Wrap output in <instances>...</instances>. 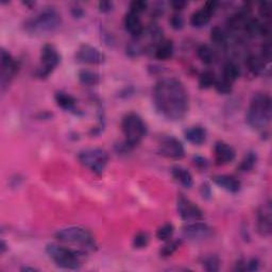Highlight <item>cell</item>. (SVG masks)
Returning a JSON list of instances; mask_svg holds the SVG:
<instances>
[{
    "label": "cell",
    "instance_id": "6da1fadb",
    "mask_svg": "<svg viewBox=\"0 0 272 272\" xmlns=\"http://www.w3.org/2000/svg\"><path fill=\"white\" fill-rule=\"evenodd\" d=\"M153 103L157 111L171 121L182 120L189 110L187 89L180 80L163 79L153 89Z\"/></svg>",
    "mask_w": 272,
    "mask_h": 272
},
{
    "label": "cell",
    "instance_id": "7a4b0ae2",
    "mask_svg": "<svg viewBox=\"0 0 272 272\" xmlns=\"http://www.w3.org/2000/svg\"><path fill=\"white\" fill-rule=\"evenodd\" d=\"M272 102L267 94L257 93L252 97L246 114V120L251 128L265 130L271 121Z\"/></svg>",
    "mask_w": 272,
    "mask_h": 272
},
{
    "label": "cell",
    "instance_id": "3957f363",
    "mask_svg": "<svg viewBox=\"0 0 272 272\" xmlns=\"http://www.w3.org/2000/svg\"><path fill=\"white\" fill-rule=\"evenodd\" d=\"M61 15L52 8L45 9L38 15L29 18L25 23V30L34 35L47 34L56 31L61 26Z\"/></svg>",
    "mask_w": 272,
    "mask_h": 272
},
{
    "label": "cell",
    "instance_id": "277c9868",
    "mask_svg": "<svg viewBox=\"0 0 272 272\" xmlns=\"http://www.w3.org/2000/svg\"><path fill=\"white\" fill-rule=\"evenodd\" d=\"M48 256L58 267L67 270H77L82 266L83 252L76 251L57 243H49L46 247Z\"/></svg>",
    "mask_w": 272,
    "mask_h": 272
},
{
    "label": "cell",
    "instance_id": "5b68a950",
    "mask_svg": "<svg viewBox=\"0 0 272 272\" xmlns=\"http://www.w3.org/2000/svg\"><path fill=\"white\" fill-rule=\"evenodd\" d=\"M121 130L125 138L124 147L126 149L138 146L147 135V125L142 117L136 113H129L123 117Z\"/></svg>",
    "mask_w": 272,
    "mask_h": 272
},
{
    "label": "cell",
    "instance_id": "8992f818",
    "mask_svg": "<svg viewBox=\"0 0 272 272\" xmlns=\"http://www.w3.org/2000/svg\"><path fill=\"white\" fill-rule=\"evenodd\" d=\"M56 238L65 243L77 244L85 250L93 251L96 249V240L93 234L82 226L74 225L61 229L56 233Z\"/></svg>",
    "mask_w": 272,
    "mask_h": 272
},
{
    "label": "cell",
    "instance_id": "52a82bcc",
    "mask_svg": "<svg viewBox=\"0 0 272 272\" xmlns=\"http://www.w3.org/2000/svg\"><path fill=\"white\" fill-rule=\"evenodd\" d=\"M81 164L92 170L94 174L101 176L107 165L108 154L101 148H90L78 154Z\"/></svg>",
    "mask_w": 272,
    "mask_h": 272
},
{
    "label": "cell",
    "instance_id": "ba28073f",
    "mask_svg": "<svg viewBox=\"0 0 272 272\" xmlns=\"http://www.w3.org/2000/svg\"><path fill=\"white\" fill-rule=\"evenodd\" d=\"M61 62V56L53 45H44L41 51V66L36 71V76L41 79L47 78L56 69Z\"/></svg>",
    "mask_w": 272,
    "mask_h": 272
},
{
    "label": "cell",
    "instance_id": "9c48e42d",
    "mask_svg": "<svg viewBox=\"0 0 272 272\" xmlns=\"http://www.w3.org/2000/svg\"><path fill=\"white\" fill-rule=\"evenodd\" d=\"M177 210L181 218L185 221H198L203 219V212L200 207L184 195H179L177 199Z\"/></svg>",
    "mask_w": 272,
    "mask_h": 272
},
{
    "label": "cell",
    "instance_id": "30bf717a",
    "mask_svg": "<svg viewBox=\"0 0 272 272\" xmlns=\"http://www.w3.org/2000/svg\"><path fill=\"white\" fill-rule=\"evenodd\" d=\"M2 80H0V84H2V90L5 92L6 87L11 83V81L15 77V75L20 69L17 61L9 53L7 50L2 49Z\"/></svg>",
    "mask_w": 272,
    "mask_h": 272
},
{
    "label": "cell",
    "instance_id": "8fae6325",
    "mask_svg": "<svg viewBox=\"0 0 272 272\" xmlns=\"http://www.w3.org/2000/svg\"><path fill=\"white\" fill-rule=\"evenodd\" d=\"M158 152L163 157L174 160H180L185 156V150L182 143L172 138V136H166V138L162 139L161 143L159 144Z\"/></svg>",
    "mask_w": 272,
    "mask_h": 272
},
{
    "label": "cell",
    "instance_id": "7c38bea8",
    "mask_svg": "<svg viewBox=\"0 0 272 272\" xmlns=\"http://www.w3.org/2000/svg\"><path fill=\"white\" fill-rule=\"evenodd\" d=\"M76 60L83 64L100 65L105 62V56L98 48L83 44L76 52Z\"/></svg>",
    "mask_w": 272,
    "mask_h": 272
},
{
    "label": "cell",
    "instance_id": "4fadbf2b",
    "mask_svg": "<svg viewBox=\"0 0 272 272\" xmlns=\"http://www.w3.org/2000/svg\"><path fill=\"white\" fill-rule=\"evenodd\" d=\"M183 235L190 240H204L212 236L213 229L208 224L198 220L184 225Z\"/></svg>",
    "mask_w": 272,
    "mask_h": 272
},
{
    "label": "cell",
    "instance_id": "5bb4252c",
    "mask_svg": "<svg viewBox=\"0 0 272 272\" xmlns=\"http://www.w3.org/2000/svg\"><path fill=\"white\" fill-rule=\"evenodd\" d=\"M257 232L264 237L270 236L272 232V207L271 202L261 204L257 211Z\"/></svg>",
    "mask_w": 272,
    "mask_h": 272
},
{
    "label": "cell",
    "instance_id": "9a60e30c",
    "mask_svg": "<svg viewBox=\"0 0 272 272\" xmlns=\"http://www.w3.org/2000/svg\"><path fill=\"white\" fill-rule=\"evenodd\" d=\"M217 4L216 2H207L205 5L196 12L193 13L192 17H190V24L195 28H202V27L206 26L211 22L212 15L217 10Z\"/></svg>",
    "mask_w": 272,
    "mask_h": 272
},
{
    "label": "cell",
    "instance_id": "2e32d148",
    "mask_svg": "<svg viewBox=\"0 0 272 272\" xmlns=\"http://www.w3.org/2000/svg\"><path fill=\"white\" fill-rule=\"evenodd\" d=\"M215 163L217 165H226L236 158V152L231 145L224 142H217L214 148Z\"/></svg>",
    "mask_w": 272,
    "mask_h": 272
},
{
    "label": "cell",
    "instance_id": "e0dca14e",
    "mask_svg": "<svg viewBox=\"0 0 272 272\" xmlns=\"http://www.w3.org/2000/svg\"><path fill=\"white\" fill-rule=\"evenodd\" d=\"M124 28L133 38L140 39L145 32V28L140 15L129 12L124 17Z\"/></svg>",
    "mask_w": 272,
    "mask_h": 272
},
{
    "label": "cell",
    "instance_id": "ac0fdd59",
    "mask_svg": "<svg viewBox=\"0 0 272 272\" xmlns=\"http://www.w3.org/2000/svg\"><path fill=\"white\" fill-rule=\"evenodd\" d=\"M214 183L216 185H218L222 189L226 190L229 193H238L240 188H241V183L238 179H236L233 176H228V175H218V176H214L213 178Z\"/></svg>",
    "mask_w": 272,
    "mask_h": 272
},
{
    "label": "cell",
    "instance_id": "d6986e66",
    "mask_svg": "<svg viewBox=\"0 0 272 272\" xmlns=\"http://www.w3.org/2000/svg\"><path fill=\"white\" fill-rule=\"evenodd\" d=\"M184 136L189 143L197 145V146H201V145L203 143H205V141H206L207 132L203 128V126L196 125V126H192V128L187 129L184 132Z\"/></svg>",
    "mask_w": 272,
    "mask_h": 272
},
{
    "label": "cell",
    "instance_id": "ffe728a7",
    "mask_svg": "<svg viewBox=\"0 0 272 272\" xmlns=\"http://www.w3.org/2000/svg\"><path fill=\"white\" fill-rule=\"evenodd\" d=\"M171 175L176 181H178V182L181 185H183L185 188H190L194 184L193 177H192V175H190V172L182 166L176 165V166L172 167Z\"/></svg>",
    "mask_w": 272,
    "mask_h": 272
},
{
    "label": "cell",
    "instance_id": "44dd1931",
    "mask_svg": "<svg viewBox=\"0 0 272 272\" xmlns=\"http://www.w3.org/2000/svg\"><path fill=\"white\" fill-rule=\"evenodd\" d=\"M247 67L253 75H262L268 63L257 54H251L247 59Z\"/></svg>",
    "mask_w": 272,
    "mask_h": 272
},
{
    "label": "cell",
    "instance_id": "7402d4cb",
    "mask_svg": "<svg viewBox=\"0 0 272 272\" xmlns=\"http://www.w3.org/2000/svg\"><path fill=\"white\" fill-rule=\"evenodd\" d=\"M56 98L57 104L63 108L65 111L72 112L76 110V105H77V100L75 97H72L71 95L65 93V92H58L54 96Z\"/></svg>",
    "mask_w": 272,
    "mask_h": 272
},
{
    "label": "cell",
    "instance_id": "603a6c76",
    "mask_svg": "<svg viewBox=\"0 0 272 272\" xmlns=\"http://www.w3.org/2000/svg\"><path fill=\"white\" fill-rule=\"evenodd\" d=\"M250 20V16L248 11H240L232 15L229 21L228 26L232 30H242L246 27L248 21Z\"/></svg>",
    "mask_w": 272,
    "mask_h": 272
},
{
    "label": "cell",
    "instance_id": "cb8c5ba5",
    "mask_svg": "<svg viewBox=\"0 0 272 272\" xmlns=\"http://www.w3.org/2000/svg\"><path fill=\"white\" fill-rule=\"evenodd\" d=\"M174 54V44L169 40H163L156 47V58L161 61L169 60Z\"/></svg>",
    "mask_w": 272,
    "mask_h": 272
},
{
    "label": "cell",
    "instance_id": "d4e9b609",
    "mask_svg": "<svg viewBox=\"0 0 272 272\" xmlns=\"http://www.w3.org/2000/svg\"><path fill=\"white\" fill-rule=\"evenodd\" d=\"M79 81L81 84L86 86H95L100 83V75L88 69H82L79 71Z\"/></svg>",
    "mask_w": 272,
    "mask_h": 272
},
{
    "label": "cell",
    "instance_id": "484cf974",
    "mask_svg": "<svg viewBox=\"0 0 272 272\" xmlns=\"http://www.w3.org/2000/svg\"><path fill=\"white\" fill-rule=\"evenodd\" d=\"M240 76V68L238 65L235 64L233 62L226 63L223 67V74H222V79L225 80L226 82L229 83H234Z\"/></svg>",
    "mask_w": 272,
    "mask_h": 272
},
{
    "label": "cell",
    "instance_id": "4316f807",
    "mask_svg": "<svg viewBox=\"0 0 272 272\" xmlns=\"http://www.w3.org/2000/svg\"><path fill=\"white\" fill-rule=\"evenodd\" d=\"M256 162H257V154L254 151H250L243 157L242 161L240 162V164L238 166V170L242 172L251 171L256 165Z\"/></svg>",
    "mask_w": 272,
    "mask_h": 272
},
{
    "label": "cell",
    "instance_id": "83f0119b",
    "mask_svg": "<svg viewBox=\"0 0 272 272\" xmlns=\"http://www.w3.org/2000/svg\"><path fill=\"white\" fill-rule=\"evenodd\" d=\"M197 54L198 58L200 59L204 64L207 65L212 64L215 60V53L208 45H201V46H199V48L197 49Z\"/></svg>",
    "mask_w": 272,
    "mask_h": 272
},
{
    "label": "cell",
    "instance_id": "f1b7e54d",
    "mask_svg": "<svg viewBox=\"0 0 272 272\" xmlns=\"http://www.w3.org/2000/svg\"><path fill=\"white\" fill-rule=\"evenodd\" d=\"M216 81L214 72L212 70H205L199 77V87L201 89H207L214 86Z\"/></svg>",
    "mask_w": 272,
    "mask_h": 272
},
{
    "label": "cell",
    "instance_id": "f546056e",
    "mask_svg": "<svg viewBox=\"0 0 272 272\" xmlns=\"http://www.w3.org/2000/svg\"><path fill=\"white\" fill-rule=\"evenodd\" d=\"M211 41L215 45H218V46H221V45L226 43V34L220 27L216 26L211 30Z\"/></svg>",
    "mask_w": 272,
    "mask_h": 272
},
{
    "label": "cell",
    "instance_id": "4dcf8cb0",
    "mask_svg": "<svg viewBox=\"0 0 272 272\" xmlns=\"http://www.w3.org/2000/svg\"><path fill=\"white\" fill-rule=\"evenodd\" d=\"M203 268L208 272H217L220 269V259L218 256L211 255L204 258Z\"/></svg>",
    "mask_w": 272,
    "mask_h": 272
},
{
    "label": "cell",
    "instance_id": "1f68e13d",
    "mask_svg": "<svg viewBox=\"0 0 272 272\" xmlns=\"http://www.w3.org/2000/svg\"><path fill=\"white\" fill-rule=\"evenodd\" d=\"M181 243L182 241L181 240H171L168 241L164 247H163L160 251V254L162 257H169L171 256L174 253L179 249V247L181 246Z\"/></svg>",
    "mask_w": 272,
    "mask_h": 272
},
{
    "label": "cell",
    "instance_id": "d6a6232c",
    "mask_svg": "<svg viewBox=\"0 0 272 272\" xmlns=\"http://www.w3.org/2000/svg\"><path fill=\"white\" fill-rule=\"evenodd\" d=\"M150 241L149 234L146 232H139L133 238V246L135 249L146 248Z\"/></svg>",
    "mask_w": 272,
    "mask_h": 272
},
{
    "label": "cell",
    "instance_id": "836d02e7",
    "mask_svg": "<svg viewBox=\"0 0 272 272\" xmlns=\"http://www.w3.org/2000/svg\"><path fill=\"white\" fill-rule=\"evenodd\" d=\"M174 232H175L174 225H172L171 223H166L164 225H162L161 228L158 230L157 237L160 240L167 241V240H169L172 237V235H174Z\"/></svg>",
    "mask_w": 272,
    "mask_h": 272
},
{
    "label": "cell",
    "instance_id": "e575fe53",
    "mask_svg": "<svg viewBox=\"0 0 272 272\" xmlns=\"http://www.w3.org/2000/svg\"><path fill=\"white\" fill-rule=\"evenodd\" d=\"M214 86H215L217 92H218L219 94H222V95L230 94L232 92V83L226 82V81L223 79L219 80V81H216Z\"/></svg>",
    "mask_w": 272,
    "mask_h": 272
},
{
    "label": "cell",
    "instance_id": "d590c367",
    "mask_svg": "<svg viewBox=\"0 0 272 272\" xmlns=\"http://www.w3.org/2000/svg\"><path fill=\"white\" fill-rule=\"evenodd\" d=\"M147 8H148L147 2H143V0H136V2L131 3V6H130L131 11L130 12L140 15L141 13L146 11Z\"/></svg>",
    "mask_w": 272,
    "mask_h": 272
},
{
    "label": "cell",
    "instance_id": "8d00e7d4",
    "mask_svg": "<svg viewBox=\"0 0 272 272\" xmlns=\"http://www.w3.org/2000/svg\"><path fill=\"white\" fill-rule=\"evenodd\" d=\"M169 24H170L172 29L181 30V29H183V27H184V18L181 16L179 13H176L170 17Z\"/></svg>",
    "mask_w": 272,
    "mask_h": 272
},
{
    "label": "cell",
    "instance_id": "74e56055",
    "mask_svg": "<svg viewBox=\"0 0 272 272\" xmlns=\"http://www.w3.org/2000/svg\"><path fill=\"white\" fill-rule=\"evenodd\" d=\"M259 15L265 18V20L269 21L271 18V14H272V9H271V3L269 2H265V3H261L259 4Z\"/></svg>",
    "mask_w": 272,
    "mask_h": 272
},
{
    "label": "cell",
    "instance_id": "f35d334b",
    "mask_svg": "<svg viewBox=\"0 0 272 272\" xmlns=\"http://www.w3.org/2000/svg\"><path fill=\"white\" fill-rule=\"evenodd\" d=\"M260 57L264 59L267 63L270 62L271 60V54H272V47H271V43L270 42H265L261 45L260 48Z\"/></svg>",
    "mask_w": 272,
    "mask_h": 272
},
{
    "label": "cell",
    "instance_id": "ab89813d",
    "mask_svg": "<svg viewBox=\"0 0 272 272\" xmlns=\"http://www.w3.org/2000/svg\"><path fill=\"white\" fill-rule=\"evenodd\" d=\"M259 269V261L257 258H252L251 260H249L247 264H246V269L247 271H251V272H254V271H257Z\"/></svg>",
    "mask_w": 272,
    "mask_h": 272
},
{
    "label": "cell",
    "instance_id": "60d3db41",
    "mask_svg": "<svg viewBox=\"0 0 272 272\" xmlns=\"http://www.w3.org/2000/svg\"><path fill=\"white\" fill-rule=\"evenodd\" d=\"M113 3L111 2H101L99 3V11L102 13H108L113 10Z\"/></svg>",
    "mask_w": 272,
    "mask_h": 272
},
{
    "label": "cell",
    "instance_id": "b9f144b4",
    "mask_svg": "<svg viewBox=\"0 0 272 272\" xmlns=\"http://www.w3.org/2000/svg\"><path fill=\"white\" fill-rule=\"evenodd\" d=\"M193 162H194V164L199 168H206L208 165L207 160L202 157H195L193 159Z\"/></svg>",
    "mask_w": 272,
    "mask_h": 272
},
{
    "label": "cell",
    "instance_id": "7bdbcfd3",
    "mask_svg": "<svg viewBox=\"0 0 272 272\" xmlns=\"http://www.w3.org/2000/svg\"><path fill=\"white\" fill-rule=\"evenodd\" d=\"M170 6L172 7V9H174L175 11H182L183 9L187 6V3L186 2H182V0H176V2H172L170 3Z\"/></svg>",
    "mask_w": 272,
    "mask_h": 272
},
{
    "label": "cell",
    "instance_id": "ee69618b",
    "mask_svg": "<svg viewBox=\"0 0 272 272\" xmlns=\"http://www.w3.org/2000/svg\"><path fill=\"white\" fill-rule=\"evenodd\" d=\"M200 190H201V195H202L203 198H205V199H210V197H211V195H212V190H211L210 184H208V183H203V184L201 185Z\"/></svg>",
    "mask_w": 272,
    "mask_h": 272
},
{
    "label": "cell",
    "instance_id": "f6af8a7d",
    "mask_svg": "<svg viewBox=\"0 0 272 272\" xmlns=\"http://www.w3.org/2000/svg\"><path fill=\"white\" fill-rule=\"evenodd\" d=\"M6 247H7V246H6V243H5V241L3 240V241H2V254H3V253H5V251L7 250Z\"/></svg>",
    "mask_w": 272,
    "mask_h": 272
},
{
    "label": "cell",
    "instance_id": "bcb514c9",
    "mask_svg": "<svg viewBox=\"0 0 272 272\" xmlns=\"http://www.w3.org/2000/svg\"><path fill=\"white\" fill-rule=\"evenodd\" d=\"M22 271H38L35 268H29V267H25L22 269Z\"/></svg>",
    "mask_w": 272,
    "mask_h": 272
}]
</instances>
